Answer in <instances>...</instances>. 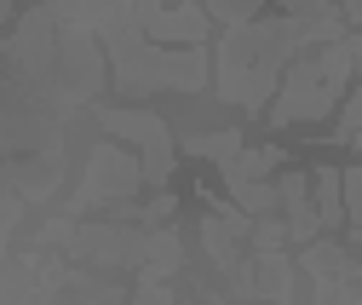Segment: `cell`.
<instances>
[{
  "label": "cell",
  "mask_w": 362,
  "mask_h": 305,
  "mask_svg": "<svg viewBox=\"0 0 362 305\" xmlns=\"http://www.w3.org/2000/svg\"><path fill=\"white\" fill-rule=\"evenodd\" d=\"M345 35V12L334 18H264V23H230L218 47V93L242 104V110H264L270 86H276L282 64L299 47H316V40H339Z\"/></svg>",
  "instance_id": "1"
},
{
  "label": "cell",
  "mask_w": 362,
  "mask_h": 305,
  "mask_svg": "<svg viewBox=\"0 0 362 305\" xmlns=\"http://www.w3.org/2000/svg\"><path fill=\"white\" fill-rule=\"evenodd\" d=\"M98 35L115 58V86L121 93H161V86H178V93H202L207 86V52L202 47H156L144 40L139 18H132V0L110 18H98Z\"/></svg>",
  "instance_id": "2"
},
{
  "label": "cell",
  "mask_w": 362,
  "mask_h": 305,
  "mask_svg": "<svg viewBox=\"0 0 362 305\" xmlns=\"http://www.w3.org/2000/svg\"><path fill=\"white\" fill-rule=\"evenodd\" d=\"M356 69V47H351V35L339 40H322V52H305L299 64H288V81H282V93H276V115L282 127L288 121H316V115H328L334 98L345 93V81Z\"/></svg>",
  "instance_id": "3"
},
{
  "label": "cell",
  "mask_w": 362,
  "mask_h": 305,
  "mask_svg": "<svg viewBox=\"0 0 362 305\" xmlns=\"http://www.w3.org/2000/svg\"><path fill=\"white\" fill-rule=\"evenodd\" d=\"M104 127L144 150V179H150V185H161L167 173H173V133L161 127V115H144V110H104Z\"/></svg>",
  "instance_id": "4"
},
{
  "label": "cell",
  "mask_w": 362,
  "mask_h": 305,
  "mask_svg": "<svg viewBox=\"0 0 362 305\" xmlns=\"http://www.w3.org/2000/svg\"><path fill=\"white\" fill-rule=\"evenodd\" d=\"M144 185V167L139 161H127L115 144H104L93 156V173H86V185L75 190V207H98V196H132Z\"/></svg>",
  "instance_id": "5"
},
{
  "label": "cell",
  "mask_w": 362,
  "mask_h": 305,
  "mask_svg": "<svg viewBox=\"0 0 362 305\" xmlns=\"http://www.w3.org/2000/svg\"><path fill=\"white\" fill-rule=\"evenodd\" d=\"M276 196H282V202H288V213H293V242H305V236L316 231V219L305 213V179H299V173H288Z\"/></svg>",
  "instance_id": "6"
},
{
  "label": "cell",
  "mask_w": 362,
  "mask_h": 305,
  "mask_svg": "<svg viewBox=\"0 0 362 305\" xmlns=\"http://www.w3.org/2000/svg\"><path fill=\"white\" fill-rule=\"evenodd\" d=\"M230 190H236V202H242L247 213L276 207V190H270V185H259V179H230Z\"/></svg>",
  "instance_id": "7"
},
{
  "label": "cell",
  "mask_w": 362,
  "mask_h": 305,
  "mask_svg": "<svg viewBox=\"0 0 362 305\" xmlns=\"http://www.w3.org/2000/svg\"><path fill=\"white\" fill-rule=\"evenodd\" d=\"M202 12H207V18H224V23H247V18L259 12V0H207Z\"/></svg>",
  "instance_id": "8"
},
{
  "label": "cell",
  "mask_w": 362,
  "mask_h": 305,
  "mask_svg": "<svg viewBox=\"0 0 362 305\" xmlns=\"http://www.w3.org/2000/svg\"><path fill=\"white\" fill-rule=\"evenodd\" d=\"M190 150H196V156H213V161L224 167V161L242 150V139H236V133H218V139H190Z\"/></svg>",
  "instance_id": "9"
},
{
  "label": "cell",
  "mask_w": 362,
  "mask_h": 305,
  "mask_svg": "<svg viewBox=\"0 0 362 305\" xmlns=\"http://www.w3.org/2000/svg\"><path fill=\"white\" fill-rule=\"evenodd\" d=\"M316 196H322V225L339 219V179L334 173H316Z\"/></svg>",
  "instance_id": "10"
},
{
  "label": "cell",
  "mask_w": 362,
  "mask_h": 305,
  "mask_svg": "<svg viewBox=\"0 0 362 305\" xmlns=\"http://www.w3.org/2000/svg\"><path fill=\"white\" fill-rule=\"evenodd\" d=\"M356 127H362V86H356V98L345 104V121H339V139H351Z\"/></svg>",
  "instance_id": "11"
},
{
  "label": "cell",
  "mask_w": 362,
  "mask_h": 305,
  "mask_svg": "<svg viewBox=\"0 0 362 305\" xmlns=\"http://www.w3.org/2000/svg\"><path fill=\"white\" fill-rule=\"evenodd\" d=\"M345 190H351V213H356V225H362V167L345 179Z\"/></svg>",
  "instance_id": "12"
},
{
  "label": "cell",
  "mask_w": 362,
  "mask_h": 305,
  "mask_svg": "<svg viewBox=\"0 0 362 305\" xmlns=\"http://www.w3.org/2000/svg\"><path fill=\"white\" fill-rule=\"evenodd\" d=\"M351 144H356V150H362V127H356V133H351Z\"/></svg>",
  "instance_id": "13"
}]
</instances>
